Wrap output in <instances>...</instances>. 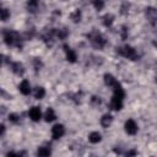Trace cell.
I'll return each mask as SVG.
<instances>
[{"instance_id": "f546056e", "label": "cell", "mask_w": 157, "mask_h": 157, "mask_svg": "<svg viewBox=\"0 0 157 157\" xmlns=\"http://www.w3.org/2000/svg\"><path fill=\"white\" fill-rule=\"evenodd\" d=\"M6 157H18V155L15 153V152H9V153L6 155Z\"/></svg>"}, {"instance_id": "4dcf8cb0", "label": "cell", "mask_w": 157, "mask_h": 157, "mask_svg": "<svg viewBox=\"0 0 157 157\" xmlns=\"http://www.w3.org/2000/svg\"><path fill=\"white\" fill-rule=\"evenodd\" d=\"M5 132V125L4 124H0V136Z\"/></svg>"}, {"instance_id": "d6986e66", "label": "cell", "mask_w": 157, "mask_h": 157, "mask_svg": "<svg viewBox=\"0 0 157 157\" xmlns=\"http://www.w3.org/2000/svg\"><path fill=\"white\" fill-rule=\"evenodd\" d=\"M67 29L66 28H59V29H55V36L59 38V39H65L67 37Z\"/></svg>"}, {"instance_id": "3957f363", "label": "cell", "mask_w": 157, "mask_h": 157, "mask_svg": "<svg viewBox=\"0 0 157 157\" xmlns=\"http://www.w3.org/2000/svg\"><path fill=\"white\" fill-rule=\"evenodd\" d=\"M87 37L90 38L91 44H92L96 49H99V50H101V49H103L104 45L107 44V40H105L104 36H103L102 33L97 32V31H92Z\"/></svg>"}, {"instance_id": "9a60e30c", "label": "cell", "mask_w": 157, "mask_h": 157, "mask_svg": "<svg viewBox=\"0 0 157 157\" xmlns=\"http://www.w3.org/2000/svg\"><path fill=\"white\" fill-rule=\"evenodd\" d=\"M44 119H45V121H48V123H50V121H53V120L56 119V115H55V112H54L53 108H48V109H47V112H45V114H44Z\"/></svg>"}, {"instance_id": "7c38bea8", "label": "cell", "mask_w": 157, "mask_h": 157, "mask_svg": "<svg viewBox=\"0 0 157 157\" xmlns=\"http://www.w3.org/2000/svg\"><path fill=\"white\" fill-rule=\"evenodd\" d=\"M10 64H11V70H12L16 75H23L25 67H23V65H22L21 63L16 61V63H10Z\"/></svg>"}, {"instance_id": "ffe728a7", "label": "cell", "mask_w": 157, "mask_h": 157, "mask_svg": "<svg viewBox=\"0 0 157 157\" xmlns=\"http://www.w3.org/2000/svg\"><path fill=\"white\" fill-rule=\"evenodd\" d=\"M44 96H45V90L43 87H36V90H34V98L42 99Z\"/></svg>"}, {"instance_id": "5b68a950", "label": "cell", "mask_w": 157, "mask_h": 157, "mask_svg": "<svg viewBox=\"0 0 157 157\" xmlns=\"http://www.w3.org/2000/svg\"><path fill=\"white\" fill-rule=\"evenodd\" d=\"M124 128H125V132L129 134V135H135L137 132V129H139L137 124H136V121L134 119H128L125 121Z\"/></svg>"}, {"instance_id": "83f0119b", "label": "cell", "mask_w": 157, "mask_h": 157, "mask_svg": "<svg viewBox=\"0 0 157 157\" xmlns=\"http://www.w3.org/2000/svg\"><path fill=\"white\" fill-rule=\"evenodd\" d=\"M121 37H123V39H125V38L128 37V29H126L125 26L121 27Z\"/></svg>"}, {"instance_id": "8992f818", "label": "cell", "mask_w": 157, "mask_h": 157, "mask_svg": "<svg viewBox=\"0 0 157 157\" xmlns=\"http://www.w3.org/2000/svg\"><path fill=\"white\" fill-rule=\"evenodd\" d=\"M65 134V128L63 124H55L53 128H52V136L54 140H58L60 137H63Z\"/></svg>"}, {"instance_id": "30bf717a", "label": "cell", "mask_w": 157, "mask_h": 157, "mask_svg": "<svg viewBox=\"0 0 157 157\" xmlns=\"http://www.w3.org/2000/svg\"><path fill=\"white\" fill-rule=\"evenodd\" d=\"M50 155H52V150L47 145L39 146L37 150V157H50Z\"/></svg>"}, {"instance_id": "603a6c76", "label": "cell", "mask_w": 157, "mask_h": 157, "mask_svg": "<svg viewBox=\"0 0 157 157\" xmlns=\"http://www.w3.org/2000/svg\"><path fill=\"white\" fill-rule=\"evenodd\" d=\"M70 17H71V20H72L74 22H80V20H81V11H80V10H75V11L70 15Z\"/></svg>"}, {"instance_id": "ba28073f", "label": "cell", "mask_w": 157, "mask_h": 157, "mask_svg": "<svg viewBox=\"0 0 157 157\" xmlns=\"http://www.w3.org/2000/svg\"><path fill=\"white\" fill-rule=\"evenodd\" d=\"M63 48H64V52H65V54H66V59H67V61H70V63H75L76 59H77V55H76L75 50L71 49L67 44H64Z\"/></svg>"}, {"instance_id": "1f68e13d", "label": "cell", "mask_w": 157, "mask_h": 157, "mask_svg": "<svg viewBox=\"0 0 157 157\" xmlns=\"http://www.w3.org/2000/svg\"><path fill=\"white\" fill-rule=\"evenodd\" d=\"M17 155H18V157H26V152H23V151L20 152V153H17Z\"/></svg>"}, {"instance_id": "ac0fdd59", "label": "cell", "mask_w": 157, "mask_h": 157, "mask_svg": "<svg viewBox=\"0 0 157 157\" xmlns=\"http://www.w3.org/2000/svg\"><path fill=\"white\" fill-rule=\"evenodd\" d=\"M113 22H114V16H113V15L105 13V15L103 16V25H104L105 27H110Z\"/></svg>"}, {"instance_id": "8fae6325", "label": "cell", "mask_w": 157, "mask_h": 157, "mask_svg": "<svg viewBox=\"0 0 157 157\" xmlns=\"http://www.w3.org/2000/svg\"><path fill=\"white\" fill-rule=\"evenodd\" d=\"M18 90H20V92H21L22 94H25V96L29 94V93H31V85H29V82H28L27 80H23V81L20 83Z\"/></svg>"}, {"instance_id": "d4e9b609", "label": "cell", "mask_w": 157, "mask_h": 157, "mask_svg": "<svg viewBox=\"0 0 157 157\" xmlns=\"http://www.w3.org/2000/svg\"><path fill=\"white\" fill-rule=\"evenodd\" d=\"M137 155V151L135 148H131V150H128V152L125 153V157H136Z\"/></svg>"}, {"instance_id": "f1b7e54d", "label": "cell", "mask_w": 157, "mask_h": 157, "mask_svg": "<svg viewBox=\"0 0 157 157\" xmlns=\"http://www.w3.org/2000/svg\"><path fill=\"white\" fill-rule=\"evenodd\" d=\"M92 102L96 104H101V98L99 97H92Z\"/></svg>"}, {"instance_id": "277c9868", "label": "cell", "mask_w": 157, "mask_h": 157, "mask_svg": "<svg viewBox=\"0 0 157 157\" xmlns=\"http://www.w3.org/2000/svg\"><path fill=\"white\" fill-rule=\"evenodd\" d=\"M117 52H118L121 56L128 58V59H130V60H136V59L139 58V54H137L136 49H135L134 47H131V45H124V47H120V48L117 49Z\"/></svg>"}, {"instance_id": "7a4b0ae2", "label": "cell", "mask_w": 157, "mask_h": 157, "mask_svg": "<svg viewBox=\"0 0 157 157\" xmlns=\"http://www.w3.org/2000/svg\"><path fill=\"white\" fill-rule=\"evenodd\" d=\"M4 40L10 47H17V48L22 47V37L16 31H11V29L4 31Z\"/></svg>"}, {"instance_id": "5bb4252c", "label": "cell", "mask_w": 157, "mask_h": 157, "mask_svg": "<svg viewBox=\"0 0 157 157\" xmlns=\"http://www.w3.org/2000/svg\"><path fill=\"white\" fill-rule=\"evenodd\" d=\"M101 140H102V135H101L98 131H92V132L88 135V141H90L91 144H98Z\"/></svg>"}, {"instance_id": "484cf974", "label": "cell", "mask_w": 157, "mask_h": 157, "mask_svg": "<svg viewBox=\"0 0 157 157\" xmlns=\"http://www.w3.org/2000/svg\"><path fill=\"white\" fill-rule=\"evenodd\" d=\"M92 4H93V6L96 7V10H102L103 6H104V2H103V1H93Z\"/></svg>"}, {"instance_id": "9c48e42d", "label": "cell", "mask_w": 157, "mask_h": 157, "mask_svg": "<svg viewBox=\"0 0 157 157\" xmlns=\"http://www.w3.org/2000/svg\"><path fill=\"white\" fill-rule=\"evenodd\" d=\"M54 37H55V29L54 28H52V29H49V31H47L44 34H43V40L45 42V44L47 45H52L53 44V42H54Z\"/></svg>"}, {"instance_id": "7402d4cb", "label": "cell", "mask_w": 157, "mask_h": 157, "mask_svg": "<svg viewBox=\"0 0 157 157\" xmlns=\"http://www.w3.org/2000/svg\"><path fill=\"white\" fill-rule=\"evenodd\" d=\"M27 9L31 12H36L38 10V1H28L27 2Z\"/></svg>"}, {"instance_id": "52a82bcc", "label": "cell", "mask_w": 157, "mask_h": 157, "mask_svg": "<svg viewBox=\"0 0 157 157\" xmlns=\"http://www.w3.org/2000/svg\"><path fill=\"white\" fill-rule=\"evenodd\" d=\"M28 117H29L31 120H33V121H39L40 118H42L40 108H39V107H32V108L28 110Z\"/></svg>"}, {"instance_id": "2e32d148", "label": "cell", "mask_w": 157, "mask_h": 157, "mask_svg": "<svg viewBox=\"0 0 157 157\" xmlns=\"http://www.w3.org/2000/svg\"><path fill=\"white\" fill-rule=\"evenodd\" d=\"M113 121V117L110 114H104L102 118H101V125L103 128H108Z\"/></svg>"}, {"instance_id": "44dd1931", "label": "cell", "mask_w": 157, "mask_h": 157, "mask_svg": "<svg viewBox=\"0 0 157 157\" xmlns=\"http://www.w3.org/2000/svg\"><path fill=\"white\" fill-rule=\"evenodd\" d=\"M10 17V11L5 7H1L0 5V21H6Z\"/></svg>"}, {"instance_id": "4316f807", "label": "cell", "mask_w": 157, "mask_h": 157, "mask_svg": "<svg viewBox=\"0 0 157 157\" xmlns=\"http://www.w3.org/2000/svg\"><path fill=\"white\" fill-rule=\"evenodd\" d=\"M10 63V60L5 56V55H2V54H0V66H2L4 64H9Z\"/></svg>"}, {"instance_id": "e0dca14e", "label": "cell", "mask_w": 157, "mask_h": 157, "mask_svg": "<svg viewBox=\"0 0 157 157\" xmlns=\"http://www.w3.org/2000/svg\"><path fill=\"white\" fill-rule=\"evenodd\" d=\"M117 82H118V81L114 78V76H113L112 74H105V75H104V83H105L107 86L113 87Z\"/></svg>"}, {"instance_id": "6da1fadb", "label": "cell", "mask_w": 157, "mask_h": 157, "mask_svg": "<svg viewBox=\"0 0 157 157\" xmlns=\"http://www.w3.org/2000/svg\"><path fill=\"white\" fill-rule=\"evenodd\" d=\"M124 98H125L124 88L121 87V85L119 82H117L113 86V97H112L110 103H109L110 109H113V110H120L123 108Z\"/></svg>"}, {"instance_id": "4fadbf2b", "label": "cell", "mask_w": 157, "mask_h": 157, "mask_svg": "<svg viewBox=\"0 0 157 157\" xmlns=\"http://www.w3.org/2000/svg\"><path fill=\"white\" fill-rule=\"evenodd\" d=\"M146 15H147V18L150 20V22L152 23V26H155V21H156V10L153 7H147L146 9Z\"/></svg>"}, {"instance_id": "cb8c5ba5", "label": "cell", "mask_w": 157, "mask_h": 157, "mask_svg": "<svg viewBox=\"0 0 157 157\" xmlns=\"http://www.w3.org/2000/svg\"><path fill=\"white\" fill-rule=\"evenodd\" d=\"M9 120L11 121V123H18L20 121V115L18 114H15V113H12V114H10L9 115Z\"/></svg>"}]
</instances>
